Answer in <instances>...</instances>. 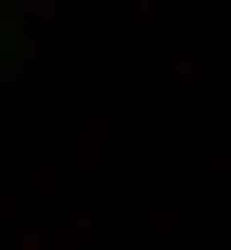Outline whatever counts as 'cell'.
I'll list each match as a JSON object with an SVG mask.
<instances>
[{
  "label": "cell",
  "mask_w": 231,
  "mask_h": 250,
  "mask_svg": "<svg viewBox=\"0 0 231 250\" xmlns=\"http://www.w3.org/2000/svg\"><path fill=\"white\" fill-rule=\"evenodd\" d=\"M0 58H20V0H0Z\"/></svg>",
  "instance_id": "6da1fadb"
}]
</instances>
